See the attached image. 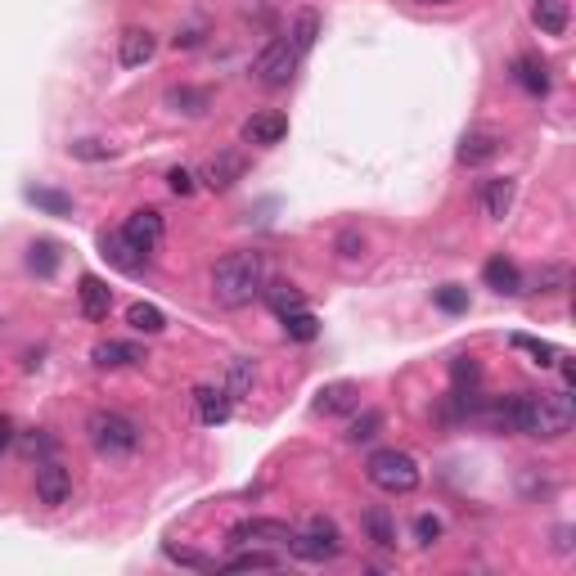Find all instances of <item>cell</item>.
<instances>
[{
	"instance_id": "obj_1",
	"label": "cell",
	"mask_w": 576,
	"mask_h": 576,
	"mask_svg": "<svg viewBox=\"0 0 576 576\" xmlns=\"http://www.w3.org/2000/svg\"><path fill=\"white\" fill-rule=\"evenodd\" d=\"M509 419H513V432H522V437L558 441L572 432L576 401L572 392H518L509 396Z\"/></svg>"
},
{
	"instance_id": "obj_2",
	"label": "cell",
	"mask_w": 576,
	"mask_h": 576,
	"mask_svg": "<svg viewBox=\"0 0 576 576\" xmlns=\"http://www.w3.org/2000/svg\"><path fill=\"white\" fill-rule=\"evenodd\" d=\"M261 288H266V257L261 252L239 248V252H225L212 266V297L221 306H230V311L261 297Z\"/></svg>"
},
{
	"instance_id": "obj_3",
	"label": "cell",
	"mask_w": 576,
	"mask_h": 576,
	"mask_svg": "<svg viewBox=\"0 0 576 576\" xmlns=\"http://www.w3.org/2000/svg\"><path fill=\"white\" fill-rule=\"evenodd\" d=\"M86 432H90V446L108 459H122L140 446V423L117 414V410H95L86 419Z\"/></svg>"
},
{
	"instance_id": "obj_4",
	"label": "cell",
	"mask_w": 576,
	"mask_h": 576,
	"mask_svg": "<svg viewBox=\"0 0 576 576\" xmlns=\"http://www.w3.org/2000/svg\"><path fill=\"white\" fill-rule=\"evenodd\" d=\"M365 473H369V482L387 495H410L414 486H419V464H414V455H405V450H374Z\"/></svg>"
},
{
	"instance_id": "obj_5",
	"label": "cell",
	"mask_w": 576,
	"mask_h": 576,
	"mask_svg": "<svg viewBox=\"0 0 576 576\" xmlns=\"http://www.w3.org/2000/svg\"><path fill=\"white\" fill-rule=\"evenodd\" d=\"M288 549H293L302 563H329V558L342 554V536L329 518H311L302 531L288 536Z\"/></svg>"
},
{
	"instance_id": "obj_6",
	"label": "cell",
	"mask_w": 576,
	"mask_h": 576,
	"mask_svg": "<svg viewBox=\"0 0 576 576\" xmlns=\"http://www.w3.org/2000/svg\"><path fill=\"white\" fill-rule=\"evenodd\" d=\"M297 63H302V54L293 50V41H288V36H275V41H270L257 59H252V72H257L261 86L284 90L288 81L297 77Z\"/></svg>"
},
{
	"instance_id": "obj_7",
	"label": "cell",
	"mask_w": 576,
	"mask_h": 576,
	"mask_svg": "<svg viewBox=\"0 0 576 576\" xmlns=\"http://www.w3.org/2000/svg\"><path fill=\"white\" fill-rule=\"evenodd\" d=\"M162 234H167V225H162V212H153V207L131 212V216H126V225H122V239L131 243L135 252H144V257L162 248Z\"/></svg>"
},
{
	"instance_id": "obj_8",
	"label": "cell",
	"mask_w": 576,
	"mask_h": 576,
	"mask_svg": "<svg viewBox=\"0 0 576 576\" xmlns=\"http://www.w3.org/2000/svg\"><path fill=\"white\" fill-rule=\"evenodd\" d=\"M293 527L279 518H243L230 527V545H288Z\"/></svg>"
},
{
	"instance_id": "obj_9",
	"label": "cell",
	"mask_w": 576,
	"mask_h": 576,
	"mask_svg": "<svg viewBox=\"0 0 576 576\" xmlns=\"http://www.w3.org/2000/svg\"><path fill=\"white\" fill-rule=\"evenodd\" d=\"M72 495V473L63 464H54V459H45V464H36V500L50 504V509H59V504H68Z\"/></svg>"
},
{
	"instance_id": "obj_10",
	"label": "cell",
	"mask_w": 576,
	"mask_h": 576,
	"mask_svg": "<svg viewBox=\"0 0 576 576\" xmlns=\"http://www.w3.org/2000/svg\"><path fill=\"white\" fill-rule=\"evenodd\" d=\"M153 54H158V36H153L149 27H126V32L117 36V63H122V68H140Z\"/></svg>"
},
{
	"instance_id": "obj_11",
	"label": "cell",
	"mask_w": 576,
	"mask_h": 576,
	"mask_svg": "<svg viewBox=\"0 0 576 576\" xmlns=\"http://www.w3.org/2000/svg\"><path fill=\"white\" fill-rule=\"evenodd\" d=\"M243 171H248V158H243L239 149H225L203 167V185L216 189V194H225L234 180H243Z\"/></svg>"
},
{
	"instance_id": "obj_12",
	"label": "cell",
	"mask_w": 576,
	"mask_h": 576,
	"mask_svg": "<svg viewBox=\"0 0 576 576\" xmlns=\"http://www.w3.org/2000/svg\"><path fill=\"white\" fill-rule=\"evenodd\" d=\"M284 135H288V117L275 113V108H266V113H252L248 122H243V140H248V144H261V149L279 144Z\"/></svg>"
},
{
	"instance_id": "obj_13",
	"label": "cell",
	"mask_w": 576,
	"mask_h": 576,
	"mask_svg": "<svg viewBox=\"0 0 576 576\" xmlns=\"http://www.w3.org/2000/svg\"><path fill=\"white\" fill-rule=\"evenodd\" d=\"M99 252H104V261H108V266H117L122 275H140V270L149 266V257H144V252H135L131 243L122 239V230H117V234H99Z\"/></svg>"
},
{
	"instance_id": "obj_14",
	"label": "cell",
	"mask_w": 576,
	"mask_h": 576,
	"mask_svg": "<svg viewBox=\"0 0 576 576\" xmlns=\"http://www.w3.org/2000/svg\"><path fill=\"white\" fill-rule=\"evenodd\" d=\"M360 405V387L347 383V378H338V383H324L320 392H315V414H347Z\"/></svg>"
},
{
	"instance_id": "obj_15",
	"label": "cell",
	"mask_w": 576,
	"mask_h": 576,
	"mask_svg": "<svg viewBox=\"0 0 576 576\" xmlns=\"http://www.w3.org/2000/svg\"><path fill=\"white\" fill-rule=\"evenodd\" d=\"M77 302H81V315H86V320H108V311H113V288H108L99 275H86L77 288Z\"/></svg>"
},
{
	"instance_id": "obj_16",
	"label": "cell",
	"mask_w": 576,
	"mask_h": 576,
	"mask_svg": "<svg viewBox=\"0 0 576 576\" xmlns=\"http://www.w3.org/2000/svg\"><path fill=\"white\" fill-rule=\"evenodd\" d=\"M194 405H198V419H203L207 428H216V423L230 419L234 396L225 392V387H198V392H194Z\"/></svg>"
},
{
	"instance_id": "obj_17",
	"label": "cell",
	"mask_w": 576,
	"mask_h": 576,
	"mask_svg": "<svg viewBox=\"0 0 576 576\" xmlns=\"http://www.w3.org/2000/svg\"><path fill=\"white\" fill-rule=\"evenodd\" d=\"M90 360H95L99 369H126V365H140V360H144V347L108 338V342H99V347L90 351Z\"/></svg>"
},
{
	"instance_id": "obj_18",
	"label": "cell",
	"mask_w": 576,
	"mask_h": 576,
	"mask_svg": "<svg viewBox=\"0 0 576 576\" xmlns=\"http://www.w3.org/2000/svg\"><path fill=\"white\" fill-rule=\"evenodd\" d=\"M482 279H486V288H495V293H504V297H513V293H522V270L513 266L509 257H491L482 266Z\"/></svg>"
},
{
	"instance_id": "obj_19",
	"label": "cell",
	"mask_w": 576,
	"mask_h": 576,
	"mask_svg": "<svg viewBox=\"0 0 576 576\" xmlns=\"http://www.w3.org/2000/svg\"><path fill=\"white\" fill-rule=\"evenodd\" d=\"M531 18H536V27L545 36H563L567 23H572V5H567V0H536Z\"/></svg>"
},
{
	"instance_id": "obj_20",
	"label": "cell",
	"mask_w": 576,
	"mask_h": 576,
	"mask_svg": "<svg viewBox=\"0 0 576 576\" xmlns=\"http://www.w3.org/2000/svg\"><path fill=\"white\" fill-rule=\"evenodd\" d=\"M495 153H500V135H491V131H468L464 144H459V162H464V167H482Z\"/></svg>"
},
{
	"instance_id": "obj_21",
	"label": "cell",
	"mask_w": 576,
	"mask_h": 576,
	"mask_svg": "<svg viewBox=\"0 0 576 576\" xmlns=\"http://www.w3.org/2000/svg\"><path fill=\"white\" fill-rule=\"evenodd\" d=\"M513 81H518L527 95H549V68L540 59H531V54L513 59Z\"/></svg>"
},
{
	"instance_id": "obj_22",
	"label": "cell",
	"mask_w": 576,
	"mask_h": 576,
	"mask_svg": "<svg viewBox=\"0 0 576 576\" xmlns=\"http://www.w3.org/2000/svg\"><path fill=\"white\" fill-rule=\"evenodd\" d=\"M477 198H482V212L491 216V221H504V216H509V207H513V180H504V176L486 180Z\"/></svg>"
},
{
	"instance_id": "obj_23",
	"label": "cell",
	"mask_w": 576,
	"mask_h": 576,
	"mask_svg": "<svg viewBox=\"0 0 576 576\" xmlns=\"http://www.w3.org/2000/svg\"><path fill=\"white\" fill-rule=\"evenodd\" d=\"M27 270L41 279H50L54 270H59V243L54 239H36L32 248H27Z\"/></svg>"
},
{
	"instance_id": "obj_24",
	"label": "cell",
	"mask_w": 576,
	"mask_h": 576,
	"mask_svg": "<svg viewBox=\"0 0 576 576\" xmlns=\"http://www.w3.org/2000/svg\"><path fill=\"white\" fill-rule=\"evenodd\" d=\"M126 324H131L135 333H162L167 329V315H162L153 302H131L126 306Z\"/></svg>"
},
{
	"instance_id": "obj_25",
	"label": "cell",
	"mask_w": 576,
	"mask_h": 576,
	"mask_svg": "<svg viewBox=\"0 0 576 576\" xmlns=\"http://www.w3.org/2000/svg\"><path fill=\"white\" fill-rule=\"evenodd\" d=\"M315 36H320V14L315 9H297V18H293V32H288V41H293V50L297 54H306L315 45Z\"/></svg>"
},
{
	"instance_id": "obj_26",
	"label": "cell",
	"mask_w": 576,
	"mask_h": 576,
	"mask_svg": "<svg viewBox=\"0 0 576 576\" xmlns=\"http://www.w3.org/2000/svg\"><path fill=\"white\" fill-rule=\"evenodd\" d=\"M23 198L32 207H41L45 216H68L72 212V198L68 194H59V189H41V185H32V189H23Z\"/></svg>"
},
{
	"instance_id": "obj_27",
	"label": "cell",
	"mask_w": 576,
	"mask_h": 576,
	"mask_svg": "<svg viewBox=\"0 0 576 576\" xmlns=\"http://www.w3.org/2000/svg\"><path fill=\"white\" fill-rule=\"evenodd\" d=\"M225 572H270V567H279L275 554H266V549H239L234 558H225Z\"/></svg>"
},
{
	"instance_id": "obj_28",
	"label": "cell",
	"mask_w": 576,
	"mask_h": 576,
	"mask_svg": "<svg viewBox=\"0 0 576 576\" xmlns=\"http://www.w3.org/2000/svg\"><path fill=\"white\" fill-rule=\"evenodd\" d=\"M279 320H284V333H288L293 342H315V338H320V320H315L306 306H302V311L279 315Z\"/></svg>"
},
{
	"instance_id": "obj_29",
	"label": "cell",
	"mask_w": 576,
	"mask_h": 576,
	"mask_svg": "<svg viewBox=\"0 0 576 576\" xmlns=\"http://www.w3.org/2000/svg\"><path fill=\"white\" fill-rule=\"evenodd\" d=\"M261 293H266V302L275 306V315L302 311V306H306V297H302V288H297V284H270V288H261Z\"/></svg>"
},
{
	"instance_id": "obj_30",
	"label": "cell",
	"mask_w": 576,
	"mask_h": 576,
	"mask_svg": "<svg viewBox=\"0 0 576 576\" xmlns=\"http://www.w3.org/2000/svg\"><path fill=\"white\" fill-rule=\"evenodd\" d=\"M252 378H257L252 360H248V356H234V360H230V374H225V383H221V387L234 396V401H239L243 392H252Z\"/></svg>"
},
{
	"instance_id": "obj_31",
	"label": "cell",
	"mask_w": 576,
	"mask_h": 576,
	"mask_svg": "<svg viewBox=\"0 0 576 576\" xmlns=\"http://www.w3.org/2000/svg\"><path fill=\"white\" fill-rule=\"evenodd\" d=\"M509 347H518V351H527L536 365H554L558 360V347L554 342H545V338H531V333H513L509 338Z\"/></svg>"
},
{
	"instance_id": "obj_32",
	"label": "cell",
	"mask_w": 576,
	"mask_h": 576,
	"mask_svg": "<svg viewBox=\"0 0 576 576\" xmlns=\"http://www.w3.org/2000/svg\"><path fill=\"white\" fill-rule=\"evenodd\" d=\"M365 531H369V540H374L378 549H392L396 545V527H392V518H387L383 509H369L365 513Z\"/></svg>"
},
{
	"instance_id": "obj_33",
	"label": "cell",
	"mask_w": 576,
	"mask_h": 576,
	"mask_svg": "<svg viewBox=\"0 0 576 576\" xmlns=\"http://www.w3.org/2000/svg\"><path fill=\"white\" fill-rule=\"evenodd\" d=\"M167 104H176L180 113H207V104H212V90H189V86H180V90H171L167 95Z\"/></svg>"
},
{
	"instance_id": "obj_34",
	"label": "cell",
	"mask_w": 576,
	"mask_h": 576,
	"mask_svg": "<svg viewBox=\"0 0 576 576\" xmlns=\"http://www.w3.org/2000/svg\"><path fill=\"white\" fill-rule=\"evenodd\" d=\"M432 297H437V306H441V311H446V315L468 311V288H459V284H441Z\"/></svg>"
},
{
	"instance_id": "obj_35",
	"label": "cell",
	"mask_w": 576,
	"mask_h": 576,
	"mask_svg": "<svg viewBox=\"0 0 576 576\" xmlns=\"http://www.w3.org/2000/svg\"><path fill=\"white\" fill-rule=\"evenodd\" d=\"M450 378H455V392H464V387L473 392L477 378H482V369H477V360H473V356H459L455 365H450Z\"/></svg>"
},
{
	"instance_id": "obj_36",
	"label": "cell",
	"mask_w": 576,
	"mask_h": 576,
	"mask_svg": "<svg viewBox=\"0 0 576 576\" xmlns=\"http://www.w3.org/2000/svg\"><path fill=\"white\" fill-rule=\"evenodd\" d=\"M378 428H383V414H378V410H365V414H360V419L347 428V441H356V446H360V441H369Z\"/></svg>"
},
{
	"instance_id": "obj_37",
	"label": "cell",
	"mask_w": 576,
	"mask_h": 576,
	"mask_svg": "<svg viewBox=\"0 0 576 576\" xmlns=\"http://www.w3.org/2000/svg\"><path fill=\"white\" fill-rule=\"evenodd\" d=\"M68 153H72V158H81V162H99V158H108L113 149H108L104 140H72Z\"/></svg>"
},
{
	"instance_id": "obj_38",
	"label": "cell",
	"mask_w": 576,
	"mask_h": 576,
	"mask_svg": "<svg viewBox=\"0 0 576 576\" xmlns=\"http://www.w3.org/2000/svg\"><path fill=\"white\" fill-rule=\"evenodd\" d=\"M414 536H419V545H432V540L441 536V518H432V513H419V518H414Z\"/></svg>"
},
{
	"instance_id": "obj_39",
	"label": "cell",
	"mask_w": 576,
	"mask_h": 576,
	"mask_svg": "<svg viewBox=\"0 0 576 576\" xmlns=\"http://www.w3.org/2000/svg\"><path fill=\"white\" fill-rule=\"evenodd\" d=\"M167 185H171V194H180V198L194 194V176H189L185 167H171V171H167Z\"/></svg>"
},
{
	"instance_id": "obj_40",
	"label": "cell",
	"mask_w": 576,
	"mask_h": 576,
	"mask_svg": "<svg viewBox=\"0 0 576 576\" xmlns=\"http://www.w3.org/2000/svg\"><path fill=\"white\" fill-rule=\"evenodd\" d=\"M167 558H176V563H185V567H212L203 554H194V549H176V545H167Z\"/></svg>"
},
{
	"instance_id": "obj_41",
	"label": "cell",
	"mask_w": 576,
	"mask_h": 576,
	"mask_svg": "<svg viewBox=\"0 0 576 576\" xmlns=\"http://www.w3.org/2000/svg\"><path fill=\"white\" fill-rule=\"evenodd\" d=\"M23 446H27V455H36V450H41V455H50V450H54V437H41V432H32Z\"/></svg>"
},
{
	"instance_id": "obj_42",
	"label": "cell",
	"mask_w": 576,
	"mask_h": 576,
	"mask_svg": "<svg viewBox=\"0 0 576 576\" xmlns=\"http://www.w3.org/2000/svg\"><path fill=\"white\" fill-rule=\"evenodd\" d=\"M338 248H342V257H360V248H365V239H356V234H342V239H338Z\"/></svg>"
},
{
	"instance_id": "obj_43",
	"label": "cell",
	"mask_w": 576,
	"mask_h": 576,
	"mask_svg": "<svg viewBox=\"0 0 576 576\" xmlns=\"http://www.w3.org/2000/svg\"><path fill=\"white\" fill-rule=\"evenodd\" d=\"M9 441H14V423L0 414V446H9Z\"/></svg>"
},
{
	"instance_id": "obj_44",
	"label": "cell",
	"mask_w": 576,
	"mask_h": 576,
	"mask_svg": "<svg viewBox=\"0 0 576 576\" xmlns=\"http://www.w3.org/2000/svg\"><path fill=\"white\" fill-rule=\"evenodd\" d=\"M419 5H450V0H419Z\"/></svg>"
}]
</instances>
